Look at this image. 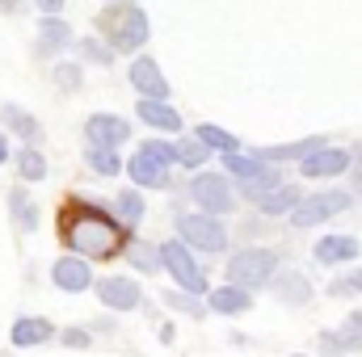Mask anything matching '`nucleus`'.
I'll return each mask as SVG.
<instances>
[{"label":"nucleus","mask_w":362,"mask_h":357,"mask_svg":"<svg viewBox=\"0 0 362 357\" xmlns=\"http://www.w3.org/2000/svg\"><path fill=\"white\" fill-rule=\"evenodd\" d=\"M165 303L177 307V311H185V315H202V311H206V307L198 303V294H181V290H165Z\"/></svg>","instance_id":"35"},{"label":"nucleus","mask_w":362,"mask_h":357,"mask_svg":"<svg viewBox=\"0 0 362 357\" xmlns=\"http://www.w3.org/2000/svg\"><path fill=\"white\" fill-rule=\"evenodd\" d=\"M0 122L17 135V139H25V143H34L38 135H42V126H38V118L34 114H25L21 105H0Z\"/></svg>","instance_id":"17"},{"label":"nucleus","mask_w":362,"mask_h":357,"mask_svg":"<svg viewBox=\"0 0 362 357\" xmlns=\"http://www.w3.org/2000/svg\"><path fill=\"white\" fill-rule=\"evenodd\" d=\"M223 164H228L232 177H240V181H253L262 169H266L262 156H240V147H236V152H223Z\"/></svg>","instance_id":"25"},{"label":"nucleus","mask_w":362,"mask_h":357,"mask_svg":"<svg viewBox=\"0 0 362 357\" xmlns=\"http://www.w3.org/2000/svg\"><path fill=\"white\" fill-rule=\"evenodd\" d=\"M17 173H21V181H42L47 177V156L38 147H21L17 152Z\"/></svg>","instance_id":"27"},{"label":"nucleus","mask_w":362,"mask_h":357,"mask_svg":"<svg viewBox=\"0 0 362 357\" xmlns=\"http://www.w3.org/2000/svg\"><path fill=\"white\" fill-rule=\"evenodd\" d=\"M354 189H362V169H358V173H354Z\"/></svg>","instance_id":"44"},{"label":"nucleus","mask_w":362,"mask_h":357,"mask_svg":"<svg viewBox=\"0 0 362 357\" xmlns=\"http://www.w3.org/2000/svg\"><path fill=\"white\" fill-rule=\"evenodd\" d=\"M85 164H89L97 177H118V173H122V160H118V152H114V147H93V143H89Z\"/></svg>","instance_id":"23"},{"label":"nucleus","mask_w":362,"mask_h":357,"mask_svg":"<svg viewBox=\"0 0 362 357\" xmlns=\"http://www.w3.org/2000/svg\"><path fill=\"white\" fill-rule=\"evenodd\" d=\"M59 236L85 261H114L127 244L122 223L110 219L101 206H89V202H68L59 210Z\"/></svg>","instance_id":"1"},{"label":"nucleus","mask_w":362,"mask_h":357,"mask_svg":"<svg viewBox=\"0 0 362 357\" xmlns=\"http://www.w3.org/2000/svg\"><path fill=\"white\" fill-rule=\"evenodd\" d=\"M354 156H358V160H362V143H358V147H354Z\"/></svg>","instance_id":"45"},{"label":"nucleus","mask_w":362,"mask_h":357,"mask_svg":"<svg viewBox=\"0 0 362 357\" xmlns=\"http://www.w3.org/2000/svg\"><path fill=\"white\" fill-rule=\"evenodd\" d=\"M350 282H354V294H362V269L354 273V277H350Z\"/></svg>","instance_id":"43"},{"label":"nucleus","mask_w":362,"mask_h":357,"mask_svg":"<svg viewBox=\"0 0 362 357\" xmlns=\"http://www.w3.org/2000/svg\"><path fill=\"white\" fill-rule=\"evenodd\" d=\"M350 206V193L346 189H325V193H312V198H299L295 206H291V227H316V223H325V219H333V214H341Z\"/></svg>","instance_id":"5"},{"label":"nucleus","mask_w":362,"mask_h":357,"mask_svg":"<svg viewBox=\"0 0 362 357\" xmlns=\"http://www.w3.org/2000/svg\"><path fill=\"white\" fill-rule=\"evenodd\" d=\"M189 198H194V206L206 210V214H228L232 202H236L228 177H219V173H198V177L189 181Z\"/></svg>","instance_id":"7"},{"label":"nucleus","mask_w":362,"mask_h":357,"mask_svg":"<svg viewBox=\"0 0 362 357\" xmlns=\"http://www.w3.org/2000/svg\"><path fill=\"white\" fill-rule=\"evenodd\" d=\"M358 257V240L354 236H325L316 244V261L320 265H350Z\"/></svg>","instance_id":"14"},{"label":"nucleus","mask_w":362,"mask_h":357,"mask_svg":"<svg viewBox=\"0 0 362 357\" xmlns=\"http://www.w3.org/2000/svg\"><path fill=\"white\" fill-rule=\"evenodd\" d=\"M131 265L139 269V273H156V269H160V248H152V244H131Z\"/></svg>","instance_id":"33"},{"label":"nucleus","mask_w":362,"mask_h":357,"mask_svg":"<svg viewBox=\"0 0 362 357\" xmlns=\"http://www.w3.org/2000/svg\"><path fill=\"white\" fill-rule=\"evenodd\" d=\"M85 139L93 147H118L131 139V122H122L118 114H93L85 122Z\"/></svg>","instance_id":"9"},{"label":"nucleus","mask_w":362,"mask_h":357,"mask_svg":"<svg viewBox=\"0 0 362 357\" xmlns=\"http://www.w3.org/2000/svg\"><path fill=\"white\" fill-rule=\"evenodd\" d=\"M8 210H13V219H17L21 231H34V227H38V206L25 198V189H13V193H8Z\"/></svg>","instance_id":"24"},{"label":"nucleus","mask_w":362,"mask_h":357,"mask_svg":"<svg viewBox=\"0 0 362 357\" xmlns=\"http://www.w3.org/2000/svg\"><path fill=\"white\" fill-rule=\"evenodd\" d=\"M72 42V30H68V21H59V17H47L42 25H38V55H55V51H64Z\"/></svg>","instance_id":"18"},{"label":"nucleus","mask_w":362,"mask_h":357,"mask_svg":"<svg viewBox=\"0 0 362 357\" xmlns=\"http://www.w3.org/2000/svg\"><path fill=\"white\" fill-rule=\"evenodd\" d=\"M177 231H181V244H189L198 253H223L228 248V227L219 223V214H206V210L181 214Z\"/></svg>","instance_id":"3"},{"label":"nucleus","mask_w":362,"mask_h":357,"mask_svg":"<svg viewBox=\"0 0 362 357\" xmlns=\"http://www.w3.org/2000/svg\"><path fill=\"white\" fill-rule=\"evenodd\" d=\"M329 290H333L337 298H346V294H354V282H350V277H337V282H333Z\"/></svg>","instance_id":"39"},{"label":"nucleus","mask_w":362,"mask_h":357,"mask_svg":"<svg viewBox=\"0 0 362 357\" xmlns=\"http://www.w3.org/2000/svg\"><path fill=\"white\" fill-rule=\"evenodd\" d=\"M64 345L85 349V345H89V332H85V328H68V332H64Z\"/></svg>","instance_id":"38"},{"label":"nucleus","mask_w":362,"mask_h":357,"mask_svg":"<svg viewBox=\"0 0 362 357\" xmlns=\"http://www.w3.org/2000/svg\"><path fill=\"white\" fill-rule=\"evenodd\" d=\"M51 282H55L64 294H81V290H89V282H93L89 261H85V257H59V261L51 265Z\"/></svg>","instance_id":"12"},{"label":"nucleus","mask_w":362,"mask_h":357,"mask_svg":"<svg viewBox=\"0 0 362 357\" xmlns=\"http://www.w3.org/2000/svg\"><path fill=\"white\" fill-rule=\"evenodd\" d=\"M0 8H8V13H17V8H21V0H0Z\"/></svg>","instance_id":"41"},{"label":"nucleus","mask_w":362,"mask_h":357,"mask_svg":"<svg viewBox=\"0 0 362 357\" xmlns=\"http://www.w3.org/2000/svg\"><path fill=\"white\" fill-rule=\"evenodd\" d=\"M114 214H118L122 227H135V223L144 219V198H139V189H122V193L114 198Z\"/></svg>","instance_id":"22"},{"label":"nucleus","mask_w":362,"mask_h":357,"mask_svg":"<svg viewBox=\"0 0 362 357\" xmlns=\"http://www.w3.org/2000/svg\"><path fill=\"white\" fill-rule=\"evenodd\" d=\"M97 298L110 311H135L144 303V294H139V286L131 277H105V282H97Z\"/></svg>","instance_id":"11"},{"label":"nucleus","mask_w":362,"mask_h":357,"mask_svg":"<svg viewBox=\"0 0 362 357\" xmlns=\"http://www.w3.org/2000/svg\"><path fill=\"white\" fill-rule=\"evenodd\" d=\"M131 89L139 92V97H152V101H165L169 97V80L160 76V68H156L152 55H139L131 63Z\"/></svg>","instance_id":"10"},{"label":"nucleus","mask_w":362,"mask_h":357,"mask_svg":"<svg viewBox=\"0 0 362 357\" xmlns=\"http://www.w3.org/2000/svg\"><path fill=\"white\" fill-rule=\"evenodd\" d=\"M211 156V147L194 135V139H185V143H177V164H185V169H202V160Z\"/></svg>","instance_id":"29"},{"label":"nucleus","mask_w":362,"mask_h":357,"mask_svg":"<svg viewBox=\"0 0 362 357\" xmlns=\"http://www.w3.org/2000/svg\"><path fill=\"white\" fill-rule=\"evenodd\" d=\"M127 173H131V181H135V185H165V169H160V164H152L144 152H139V156H131Z\"/></svg>","instance_id":"26"},{"label":"nucleus","mask_w":362,"mask_h":357,"mask_svg":"<svg viewBox=\"0 0 362 357\" xmlns=\"http://www.w3.org/2000/svg\"><path fill=\"white\" fill-rule=\"evenodd\" d=\"M139 122H148V126H156V131H181V114L173 105H165V101H152V97H144L139 101Z\"/></svg>","instance_id":"16"},{"label":"nucleus","mask_w":362,"mask_h":357,"mask_svg":"<svg viewBox=\"0 0 362 357\" xmlns=\"http://www.w3.org/2000/svg\"><path fill=\"white\" fill-rule=\"evenodd\" d=\"M160 265L169 269L173 277H177L181 290H189V294H202L206 290V277H202V269H198V257H194V248L189 244H181V240H169L165 248H160Z\"/></svg>","instance_id":"6"},{"label":"nucleus","mask_w":362,"mask_h":357,"mask_svg":"<svg viewBox=\"0 0 362 357\" xmlns=\"http://www.w3.org/2000/svg\"><path fill=\"white\" fill-rule=\"evenodd\" d=\"M337 341L346 345V353H362V311H354V315H350V320L341 324Z\"/></svg>","instance_id":"32"},{"label":"nucleus","mask_w":362,"mask_h":357,"mask_svg":"<svg viewBox=\"0 0 362 357\" xmlns=\"http://www.w3.org/2000/svg\"><path fill=\"white\" fill-rule=\"evenodd\" d=\"M274 185H282V177L274 173V164H266V169H262L253 181H245V185H240V193H245L249 202H257V198H266V193H270Z\"/></svg>","instance_id":"28"},{"label":"nucleus","mask_w":362,"mask_h":357,"mask_svg":"<svg viewBox=\"0 0 362 357\" xmlns=\"http://www.w3.org/2000/svg\"><path fill=\"white\" fill-rule=\"evenodd\" d=\"M13 345L17 349H34V345H47L51 337H55V328L47 324V320H38V315H21L17 324H13Z\"/></svg>","instance_id":"15"},{"label":"nucleus","mask_w":362,"mask_h":357,"mask_svg":"<svg viewBox=\"0 0 362 357\" xmlns=\"http://www.w3.org/2000/svg\"><path fill=\"white\" fill-rule=\"evenodd\" d=\"M110 4H114V0H110Z\"/></svg>","instance_id":"46"},{"label":"nucleus","mask_w":362,"mask_h":357,"mask_svg":"<svg viewBox=\"0 0 362 357\" xmlns=\"http://www.w3.org/2000/svg\"><path fill=\"white\" fill-rule=\"evenodd\" d=\"M97 25L114 51H139L148 42V13L139 4H110L97 17Z\"/></svg>","instance_id":"2"},{"label":"nucleus","mask_w":362,"mask_h":357,"mask_svg":"<svg viewBox=\"0 0 362 357\" xmlns=\"http://www.w3.org/2000/svg\"><path fill=\"white\" fill-rule=\"evenodd\" d=\"M55 85L59 89H81V68L76 63H59L55 68Z\"/></svg>","instance_id":"36"},{"label":"nucleus","mask_w":362,"mask_h":357,"mask_svg":"<svg viewBox=\"0 0 362 357\" xmlns=\"http://www.w3.org/2000/svg\"><path fill=\"white\" fill-rule=\"evenodd\" d=\"M299 202V185H274L266 198H257V206L266 214H291V206Z\"/></svg>","instance_id":"21"},{"label":"nucleus","mask_w":362,"mask_h":357,"mask_svg":"<svg viewBox=\"0 0 362 357\" xmlns=\"http://www.w3.org/2000/svg\"><path fill=\"white\" fill-rule=\"evenodd\" d=\"M198 139L206 143V147H219V152H236L240 143L228 135V131H219V126H198Z\"/></svg>","instance_id":"34"},{"label":"nucleus","mask_w":362,"mask_h":357,"mask_svg":"<svg viewBox=\"0 0 362 357\" xmlns=\"http://www.w3.org/2000/svg\"><path fill=\"white\" fill-rule=\"evenodd\" d=\"M34 4H38V8H42V13H47V17H55V13H59V8H64V0H34Z\"/></svg>","instance_id":"40"},{"label":"nucleus","mask_w":362,"mask_h":357,"mask_svg":"<svg viewBox=\"0 0 362 357\" xmlns=\"http://www.w3.org/2000/svg\"><path fill=\"white\" fill-rule=\"evenodd\" d=\"M316 147H325V139H320V135L299 139V143H282V147H262L257 156H262V160H270V164H282V160H303V156H308V152H316Z\"/></svg>","instance_id":"19"},{"label":"nucleus","mask_w":362,"mask_h":357,"mask_svg":"<svg viewBox=\"0 0 362 357\" xmlns=\"http://www.w3.org/2000/svg\"><path fill=\"white\" fill-rule=\"evenodd\" d=\"M4 160H8V139L0 135V164H4Z\"/></svg>","instance_id":"42"},{"label":"nucleus","mask_w":362,"mask_h":357,"mask_svg":"<svg viewBox=\"0 0 362 357\" xmlns=\"http://www.w3.org/2000/svg\"><path fill=\"white\" fill-rule=\"evenodd\" d=\"M211 307H215L219 315H240V311H249V290L228 282L223 290H211Z\"/></svg>","instance_id":"20"},{"label":"nucleus","mask_w":362,"mask_h":357,"mask_svg":"<svg viewBox=\"0 0 362 357\" xmlns=\"http://www.w3.org/2000/svg\"><path fill=\"white\" fill-rule=\"evenodd\" d=\"M152 164H160V169H169V164H177V147L173 143H165V139H148L144 147H139Z\"/></svg>","instance_id":"30"},{"label":"nucleus","mask_w":362,"mask_h":357,"mask_svg":"<svg viewBox=\"0 0 362 357\" xmlns=\"http://www.w3.org/2000/svg\"><path fill=\"white\" fill-rule=\"evenodd\" d=\"M81 55H85V63H101V68L114 63V47L101 38H81Z\"/></svg>","instance_id":"31"},{"label":"nucleus","mask_w":362,"mask_h":357,"mask_svg":"<svg viewBox=\"0 0 362 357\" xmlns=\"http://www.w3.org/2000/svg\"><path fill=\"white\" fill-rule=\"evenodd\" d=\"M274 298L286 303V307H303V303H312V282H308L299 269L274 273Z\"/></svg>","instance_id":"13"},{"label":"nucleus","mask_w":362,"mask_h":357,"mask_svg":"<svg viewBox=\"0 0 362 357\" xmlns=\"http://www.w3.org/2000/svg\"><path fill=\"white\" fill-rule=\"evenodd\" d=\"M350 160H354V152H341V147H316V152H308L303 160H299V173L303 177H341L346 169H350Z\"/></svg>","instance_id":"8"},{"label":"nucleus","mask_w":362,"mask_h":357,"mask_svg":"<svg viewBox=\"0 0 362 357\" xmlns=\"http://www.w3.org/2000/svg\"><path fill=\"white\" fill-rule=\"evenodd\" d=\"M274 269H278V253H270V248H245V253H236L228 261V282L253 290V286H266L270 282Z\"/></svg>","instance_id":"4"},{"label":"nucleus","mask_w":362,"mask_h":357,"mask_svg":"<svg viewBox=\"0 0 362 357\" xmlns=\"http://www.w3.org/2000/svg\"><path fill=\"white\" fill-rule=\"evenodd\" d=\"M320 353L325 357H346V345H341L333 332H325V337H320Z\"/></svg>","instance_id":"37"}]
</instances>
